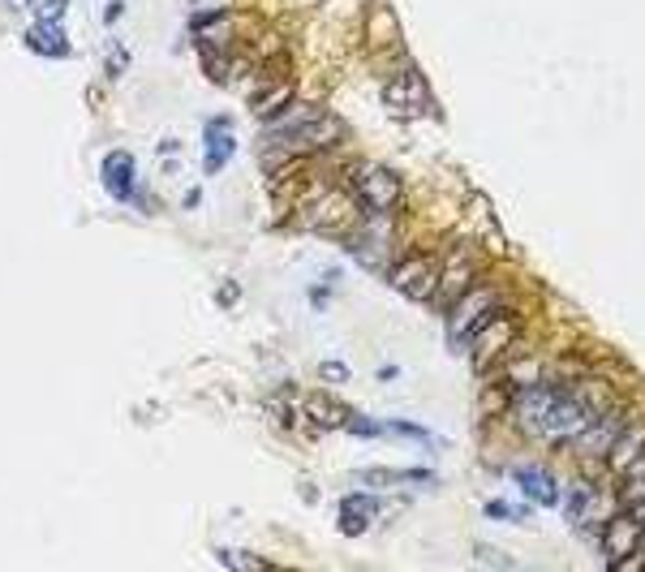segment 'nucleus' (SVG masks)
Here are the masks:
<instances>
[{
    "label": "nucleus",
    "mask_w": 645,
    "mask_h": 572,
    "mask_svg": "<svg viewBox=\"0 0 645 572\" xmlns=\"http://www.w3.org/2000/svg\"><path fill=\"white\" fill-rule=\"evenodd\" d=\"M478 271H482V259H478V250H473L469 241L452 246L448 259H439V284H435V297H430V302L448 310L456 297L469 293L473 284H478Z\"/></svg>",
    "instance_id": "423d86ee"
},
{
    "label": "nucleus",
    "mask_w": 645,
    "mask_h": 572,
    "mask_svg": "<svg viewBox=\"0 0 645 572\" xmlns=\"http://www.w3.org/2000/svg\"><path fill=\"white\" fill-rule=\"evenodd\" d=\"M203 147H207V173H220V168L233 160V130H228L224 117H211V121H207Z\"/></svg>",
    "instance_id": "f3484780"
},
{
    "label": "nucleus",
    "mask_w": 645,
    "mask_h": 572,
    "mask_svg": "<svg viewBox=\"0 0 645 572\" xmlns=\"http://www.w3.org/2000/svg\"><path fill=\"white\" fill-rule=\"evenodd\" d=\"M379 517V499L375 495H349L340 499V529L344 534H362L370 529V521Z\"/></svg>",
    "instance_id": "a211bd4d"
},
{
    "label": "nucleus",
    "mask_w": 645,
    "mask_h": 572,
    "mask_svg": "<svg viewBox=\"0 0 645 572\" xmlns=\"http://www.w3.org/2000/svg\"><path fill=\"white\" fill-rule=\"evenodd\" d=\"M521 327H525V323H521V314H504V310H499L495 319H491V323H482V327H478V336L469 340V366L478 370V375H482V370H491L495 362L504 366V362H508V353L516 349V340H521Z\"/></svg>",
    "instance_id": "20e7f679"
},
{
    "label": "nucleus",
    "mask_w": 645,
    "mask_h": 572,
    "mask_svg": "<svg viewBox=\"0 0 645 572\" xmlns=\"http://www.w3.org/2000/svg\"><path fill=\"white\" fill-rule=\"evenodd\" d=\"M383 104H387V112H392V117L413 121V117H422V112L430 108V91H426V82L413 74V69H400L396 78H387Z\"/></svg>",
    "instance_id": "6e6552de"
},
{
    "label": "nucleus",
    "mask_w": 645,
    "mask_h": 572,
    "mask_svg": "<svg viewBox=\"0 0 645 572\" xmlns=\"http://www.w3.org/2000/svg\"><path fill=\"white\" fill-rule=\"evenodd\" d=\"M340 134H344L340 117L314 104H301L289 117H271L263 138H258V155H263V168H276L284 160H297V155L327 151L332 142H340Z\"/></svg>",
    "instance_id": "f257e3e1"
},
{
    "label": "nucleus",
    "mask_w": 645,
    "mask_h": 572,
    "mask_svg": "<svg viewBox=\"0 0 645 572\" xmlns=\"http://www.w3.org/2000/svg\"><path fill=\"white\" fill-rule=\"evenodd\" d=\"M547 375H551V366H542L538 357H516V362H504V383L512 392L534 388V383H542Z\"/></svg>",
    "instance_id": "6ab92c4d"
},
{
    "label": "nucleus",
    "mask_w": 645,
    "mask_h": 572,
    "mask_svg": "<svg viewBox=\"0 0 645 572\" xmlns=\"http://www.w3.org/2000/svg\"><path fill=\"white\" fill-rule=\"evenodd\" d=\"M69 5V0H48V5H43V18H48V22H56V13H61Z\"/></svg>",
    "instance_id": "a878e982"
},
{
    "label": "nucleus",
    "mask_w": 645,
    "mask_h": 572,
    "mask_svg": "<svg viewBox=\"0 0 645 572\" xmlns=\"http://www.w3.org/2000/svg\"><path fill=\"white\" fill-rule=\"evenodd\" d=\"M344 246L366 271H387L392 267V228H387V216H366L353 233H344Z\"/></svg>",
    "instance_id": "0eeeda50"
},
{
    "label": "nucleus",
    "mask_w": 645,
    "mask_h": 572,
    "mask_svg": "<svg viewBox=\"0 0 645 572\" xmlns=\"http://www.w3.org/2000/svg\"><path fill=\"white\" fill-rule=\"evenodd\" d=\"M426 469H362V482L370 486H396V482H426Z\"/></svg>",
    "instance_id": "412c9836"
},
{
    "label": "nucleus",
    "mask_w": 645,
    "mask_h": 572,
    "mask_svg": "<svg viewBox=\"0 0 645 572\" xmlns=\"http://www.w3.org/2000/svg\"><path fill=\"white\" fill-rule=\"evenodd\" d=\"M301 413H306L310 426H319V431H344V426H353V418H357L344 400L327 396V392H310L301 400Z\"/></svg>",
    "instance_id": "ddd939ff"
},
{
    "label": "nucleus",
    "mask_w": 645,
    "mask_h": 572,
    "mask_svg": "<svg viewBox=\"0 0 645 572\" xmlns=\"http://www.w3.org/2000/svg\"><path fill=\"white\" fill-rule=\"evenodd\" d=\"M344 177H349V198L357 203L362 216H392V211L405 203V181H400L387 164L362 160V164H353Z\"/></svg>",
    "instance_id": "f03ea898"
},
{
    "label": "nucleus",
    "mask_w": 645,
    "mask_h": 572,
    "mask_svg": "<svg viewBox=\"0 0 645 572\" xmlns=\"http://www.w3.org/2000/svg\"><path fill=\"white\" fill-rule=\"evenodd\" d=\"M108 56H112V61H108V74H112V78H117V74H121V69H125V56H129V52H125L121 44H112V48H108Z\"/></svg>",
    "instance_id": "b1692460"
},
{
    "label": "nucleus",
    "mask_w": 645,
    "mask_h": 572,
    "mask_svg": "<svg viewBox=\"0 0 645 572\" xmlns=\"http://www.w3.org/2000/svg\"><path fill=\"white\" fill-rule=\"evenodd\" d=\"M220 564H228V568H267L263 555H246V551H220Z\"/></svg>",
    "instance_id": "4be33fe9"
},
{
    "label": "nucleus",
    "mask_w": 645,
    "mask_h": 572,
    "mask_svg": "<svg viewBox=\"0 0 645 572\" xmlns=\"http://www.w3.org/2000/svg\"><path fill=\"white\" fill-rule=\"evenodd\" d=\"M387 284L396 293H405L409 302H430L435 297V284H439V259L426 250H413V254H400L387 267Z\"/></svg>",
    "instance_id": "39448f33"
},
{
    "label": "nucleus",
    "mask_w": 645,
    "mask_h": 572,
    "mask_svg": "<svg viewBox=\"0 0 645 572\" xmlns=\"http://www.w3.org/2000/svg\"><path fill=\"white\" fill-rule=\"evenodd\" d=\"M624 426H628V413H624L620 405H611V409L590 426V431H585L577 443H572L568 452H577V456H607L611 443H615V435H620Z\"/></svg>",
    "instance_id": "f8f14e48"
},
{
    "label": "nucleus",
    "mask_w": 645,
    "mask_h": 572,
    "mask_svg": "<svg viewBox=\"0 0 645 572\" xmlns=\"http://www.w3.org/2000/svg\"><path fill=\"white\" fill-rule=\"evenodd\" d=\"M323 379L344 383V379H349V366H344V362H323Z\"/></svg>",
    "instance_id": "393cba45"
},
{
    "label": "nucleus",
    "mask_w": 645,
    "mask_h": 572,
    "mask_svg": "<svg viewBox=\"0 0 645 572\" xmlns=\"http://www.w3.org/2000/svg\"><path fill=\"white\" fill-rule=\"evenodd\" d=\"M99 177H104L108 194L117 198V203H138V198H142L138 164H134V155H129V151H112L104 160V168H99Z\"/></svg>",
    "instance_id": "9b49d317"
},
{
    "label": "nucleus",
    "mask_w": 645,
    "mask_h": 572,
    "mask_svg": "<svg viewBox=\"0 0 645 572\" xmlns=\"http://www.w3.org/2000/svg\"><path fill=\"white\" fill-rule=\"evenodd\" d=\"M641 521H637V512H611L607 521H602V529H598V538H602V560L607 564H615L620 555H628L641 542Z\"/></svg>",
    "instance_id": "9d476101"
},
{
    "label": "nucleus",
    "mask_w": 645,
    "mask_h": 572,
    "mask_svg": "<svg viewBox=\"0 0 645 572\" xmlns=\"http://www.w3.org/2000/svg\"><path fill=\"white\" fill-rule=\"evenodd\" d=\"M641 456H645V426H641V422H628L624 431L615 435L611 452L602 456V461H607V469H611L615 478H620L628 465H637V461H641Z\"/></svg>",
    "instance_id": "4468645a"
},
{
    "label": "nucleus",
    "mask_w": 645,
    "mask_h": 572,
    "mask_svg": "<svg viewBox=\"0 0 645 572\" xmlns=\"http://www.w3.org/2000/svg\"><path fill=\"white\" fill-rule=\"evenodd\" d=\"M22 44L31 52H39V56H48V61H61V56H69V39L61 35V26L48 22V18H39L31 31L22 35Z\"/></svg>",
    "instance_id": "2eb2a0df"
},
{
    "label": "nucleus",
    "mask_w": 645,
    "mask_h": 572,
    "mask_svg": "<svg viewBox=\"0 0 645 572\" xmlns=\"http://www.w3.org/2000/svg\"><path fill=\"white\" fill-rule=\"evenodd\" d=\"M620 499H624L628 512H641L645 508V456L620 474Z\"/></svg>",
    "instance_id": "aec40b11"
},
{
    "label": "nucleus",
    "mask_w": 645,
    "mask_h": 572,
    "mask_svg": "<svg viewBox=\"0 0 645 572\" xmlns=\"http://www.w3.org/2000/svg\"><path fill=\"white\" fill-rule=\"evenodd\" d=\"M516 486L525 491L529 504H542V508H551L559 504V482L547 474V469H534V465H525V469H516Z\"/></svg>",
    "instance_id": "dca6fc26"
},
{
    "label": "nucleus",
    "mask_w": 645,
    "mask_h": 572,
    "mask_svg": "<svg viewBox=\"0 0 645 572\" xmlns=\"http://www.w3.org/2000/svg\"><path fill=\"white\" fill-rule=\"evenodd\" d=\"M564 517H568V525H577V529H602V521H607V499L598 495L594 482L577 478V482L568 486Z\"/></svg>",
    "instance_id": "1a4fd4ad"
},
{
    "label": "nucleus",
    "mask_w": 645,
    "mask_h": 572,
    "mask_svg": "<svg viewBox=\"0 0 645 572\" xmlns=\"http://www.w3.org/2000/svg\"><path fill=\"white\" fill-rule=\"evenodd\" d=\"M5 5H9V9H22V5H31V0H5Z\"/></svg>",
    "instance_id": "bb28decb"
},
{
    "label": "nucleus",
    "mask_w": 645,
    "mask_h": 572,
    "mask_svg": "<svg viewBox=\"0 0 645 572\" xmlns=\"http://www.w3.org/2000/svg\"><path fill=\"white\" fill-rule=\"evenodd\" d=\"M486 517L491 521H525V508H508L504 499H491V504H486Z\"/></svg>",
    "instance_id": "5701e85b"
},
{
    "label": "nucleus",
    "mask_w": 645,
    "mask_h": 572,
    "mask_svg": "<svg viewBox=\"0 0 645 572\" xmlns=\"http://www.w3.org/2000/svg\"><path fill=\"white\" fill-rule=\"evenodd\" d=\"M499 310H504V289H499V284H473L469 293H461L448 306V345L469 349V340L478 336V327L491 323Z\"/></svg>",
    "instance_id": "7ed1b4c3"
}]
</instances>
